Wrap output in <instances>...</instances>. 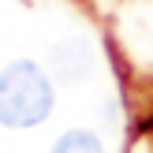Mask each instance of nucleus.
<instances>
[{
    "label": "nucleus",
    "instance_id": "nucleus-3",
    "mask_svg": "<svg viewBox=\"0 0 153 153\" xmlns=\"http://www.w3.org/2000/svg\"><path fill=\"white\" fill-rule=\"evenodd\" d=\"M52 153H105V146H101V138L94 131H67L52 146Z\"/></svg>",
    "mask_w": 153,
    "mask_h": 153
},
{
    "label": "nucleus",
    "instance_id": "nucleus-1",
    "mask_svg": "<svg viewBox=\"0 0 153 153\" xmlns=\"http://www.w3.org/2000/svg\"><path fill=\"white\" fill-rule=\"evenodd\" d=\"M52 112V82L30 60H15L0 71V123L37 127Z\"/></svg>",
    "mask_w": 153,
    "mask_h": 153
},
{
    "label": "nucleus",
    "instance_id": "nucleus-2",
    "mask_svg": "<svg viewBox=\"0 0 153 153\" xmlns=\"http://www.w3.org/2000/svg\"><path fill=\"white\" fill-rule=\"evenodd\" d=\"M90 49H86V41H79V37H67V41H60V45H52L49 49V67L60 75V79H79V75H86L90 71Z\"/></svg>",
    "mask_w": 153,
    "mask_h": 153
}]
</instances>
